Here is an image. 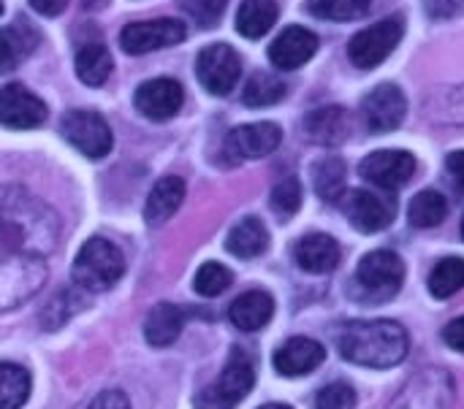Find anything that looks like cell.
Wrapping results in <instances>:
<instances>
[{"label": "cell", "mask_w": 464, "mask_h": 409, "mask_svg": "<svg viewBox=\"0 0 464 409\" xmlns=\"http://www.w3.org/2000/svg\"><path fill=\"white\" fill-rule=\"evenodd\" d=\"M343 358L367 369H392L411 353L408 331L394 320L348 323L337 339Z\"/></svg>", "instance_id": "cell-1"}, {"label": "cell", "mask_w": 464, "mask_h": 409, "mask_svg": "<svg viewBox=\"0 0 464 409\" xmlns=\"http://www.w3.org/2000/svg\"><path fill=\"white\" fill-rule=\"evenodd\" d=\"M122 274H125L122 250L114 242L101 239V236L87 239V244L79 250L73 261V282L90 293H103L114 288Z\"/></svg>", "instance_id": "cell-2"}, {"label": "cell", "mask_w": 464, "mask_h": 409, "mask_svg": "<svg viewBox=\"0 0 464 409\" xmlns=\"http://www.w3.org/2000/svg\"><path fill=\"white\" fill-rule=\"evenodd\" d=\"M256 385V366L253 358L242 350H234L228 364L223 366L220 377L209 383L198 396L196 409H234L239 407Z\"/></svg>", "instance_id": "cell-3"}, {"label": "cell", "mask_w": 464, "mask_h": 409, "mask_svg": "<svg viewBox=\"0 0 464 409\" xmlns=\"http://www.w3.org/2000/svg\"><path fill=\"white\" fill-rule=\"evenodd\" d=\"M405 280V263L392 250H375L362 258L356 269V285L362 299L367 301H386L400 293Z\"/></svg>", "instance_id": "cell-4"}, {"label": "cell", "mask_w": 464, "mask_h": 409, "mask_svg": "<svg viewBox=\"0 0 464 409\" xmlns=\"http://www.w3.org/2000/svg\"><path fill=\"white\" fill-rule=\"evenodd\" d=\"M405 35V19L402 16H389L381 19L364 30H359L351 43H348V57L356 68L362 71H372L378 68L402 41Z\"/></svg>", "instance_id": "cell-5"}, {"label": "cell", "mask_w": 464, "mask_h": 409, "mask_svg": "<svg viewBox=\"0 0 464 409\" xmlns=\"http://www.w3.org/2000/svg\"><path fill=\"white\" fill-rule=\"evenodd\" d=\"M454 377L443 369H424L394 396L389 409H451Z\"/></svg>", "instance_id": "cell-6"}, {"label": "cell", "mask_w": 464, "mask_h": 409, "mask_svg": "<svg viewBox=\"0 0 464 409\" xmlns=\"http://www.w3.org/2000/svg\"><path fill=\"white\" fill-rule=\"evenodd\" d=\"M65 141L79 149L84 157H103L111 152V128L109 122L98 114V111H90V109H73L63 117V125H60Z\"/></svg>", "instance_id": "cell-7"}, {"label": "cell", "mask_w": 464, "mask_h": 409, "mask_svg": "<svg viewBox=\"0 0 464 409\" xmlns=\"http://www.w3.org/2000/svg\"><path fill=\"white\" fill-rule=\"evenodd\" d=\"M46 280V266L35 255H16L0 261V312L14 309L33 293Z\"/></svg>", "instance_id": "cell-8"}, {"label": "cell", "mask_w": 464, "mask_h": 409, "mask_svg": "<svg viewBox=\"0 0 464 409\" xmlns=\"http://www.w3.org/2000/svg\"><path fill=\"white\" fill-rule=\"evenodd\" d=\"M196 76L209 95H231L242 76V60L228 43H209L198 52Z\"/></svg>", "instance_id": "cell-9"}, {"label": "cell", "mask_w": 464, "mask_h": 409, "mask_svg": "<svg viewBox=\"0 0 464 409\" xmlns=\"http://www.w3.org/2000/svg\"><path fill=\"white\" fill-rule=\"evenodd\" d=\"M185 35H188L185 22L163 16V19L125 24L120 33V43L128 54H147V52H158L166 46H177L185 41Z\"/></svg>", "instance_id": "cell-10"}, {"label": "cell", "mask_w": 464, "mask_h": 409, "mask_svg": "<svg viewBox=\"0 0 464 409\" xmlns=\"http://www.w3.org/2000/svg\"><path fill=\"white\" fill-rule=\"evenodd\" d=\"M408 114V98L397 84H381L375 87L364 103H362V117L370 133H392L405 122Z\"/></svg>", "instance_id": "cell-11"}, {"label": "cell", "mask_w": 464, "mask_h": 409, "mask_svg": "<svg viewBox=\"0 0 464 409\" xmlns=\"http://www.w3.org/2000/svg\"><path fill=\"white\" fill-rule=\"evenodd\" d=\"M362 176L381 190H400L416 174V157L405 149H381L362 160Z\"/></svg>", "instance_id": "cell-12"}, {"label": "cell", "mask_w": 464, "mask_h": 409, "mask_svg": "<svg viewBox=\"0 0 464 409\" xmlns=\"http://www.w3.org/2000/svg\"><path fill=\"white\" fill-rule=\"evenodd\" d=\"M46 103L22 84H5L0 90V125L14 130H30L44 125Z\"/></svg>", "instance_id": "cell-13"}, {"label": "cell", "mask_w": 464, "mask_h": 409, "mask_svg": "<svg viewBox=\"0 0 464 409\" xmlns=\"http://www.w3.org/2000/svg\"><path fill=\"white\" fill-rule=\"evenodd\" d=\"M283 141V130L275 122L239 125L226 136V152L234 160H258L275 152Z\"/></svg>", "instance_id": "cell-14"}, {"label": "cell", "mask_w": 464, "mask_h": 409, "mask_svg": "<svg viewBox=\"0 0 464 409\" xmlns=\"http://www.w3.org/2000/svg\"><path fill=\"white\" fill-rule=\"evenodd\" d=\"M318 52V35L307 27L291 24L285 27L269 46V60L272 65H277L280 71H296L302 68L307 60H313V54Z\"/></svg>", "instance_id": "cell-15"}, {"label": "cell", "mask_w": 464, "mask_h": 409, "mask_svg": "<svg viewBox=\"0 0 464 409\" xmlns=\"http://www.w3.org/2000/svg\"><path fill=\"white\" fill-rule=\"evenodd\" d=\"M348 220L356 231L362 233H378L392 225L394 220V204L386 195L370 193V190H356L345 201Z\"/></svg>", "instance_id": "cell-16"}, {"label": "cell", "mask_w": 464, "mask_h": 409, "mask_svg": "<svg viewBox=\"0 0 464 409\" xmlns=\"http://www.w3.org/2000/svg\"><path fill=\"white\" fill-rule=\"evenodd\" d=\"M185 92L179 87V81L174 79H152L144 81L136 95L133 103L139 109V114H144L147 119H169L182 109Z\"/></svg>", "instance_id": "cell-17"}, {"label": "cell", "mask_w": 464, "mask_h": 409, "mask_svg": "<svg viewBox=\"0 0 464 409\" xmlns=\"http://www.w3.org/2000/svg\"><path fill=\"white\" fill-rule=\"evenodd\" d=\"M326 358V347L310 337H294L283 342L275 353V369L283 377H304L318 369Z\"/></svg>", "instance_id": "cell-18"}, {"label": "cell", "mask_w": 464, "mask_h": 409, "mask_svg": "<svg viewBox=\"0 0 464 409\" xmlns=\"http://www.w3.org/2000/svg\"><path fill=\"white\" fill-rule=\"evenodd\" d=\"M343 250L337 244V239H332L329 233H310L302 236L294 247V261L299 263V269L310 271V274H329L340 266Z\"/></svg>", "instance_id": "cell-19"}, {"label": "cell", "mask_w": 464, "mask_h": 409, "mask_svg": "<svg viewBox=\"0 0 464 409\" xmlns=\"http://www.w3.org/2000/svg\"><path fill=\"white\" fill-rule=\"evenodd\" d=\"M275 315V301L266 290H247L239 299H234L228 309V320L239 331H261Z\"/></svg>", "instance_id": "cell-20"}, {"label": "cell", "mask_w": 464, "mask_h": 409, "mask_svg": "<svg viewBox=\"0 0 464 409\" xmlns=\"http://www.w3.org/2000/svg\"><path fill=\"white\" fill-rule=\"evenodd\" d=\"M38 46V30L27 19H16L14 24L0 30V73H11L30 52Z\"/></svg>", "instance_id": "cell-21"}, {"label": "cell", "mask_w": 464, "mask_h": 409, "mask_svg": "<svg viewBox=\"0 0 464 409\" xmlns=\"http://www.w3.org/2000/svg\"><path fill=\"white\" fill-rule=\"evenodd\" d=\"M185 201V182L179 176H163L155 182V187L147 195L144 204V220L147 225H163Z\"/></svg>", "instance_id": "cell-22"}, {"label": "cell", "mask_w": 464, "mask_h": 409, "mask_svg": "<svg viewBox=\"0 0 464 409\" xmlns=\"http://www.w3.org/2000/svg\"><path fill=\"white\" fill-rule=\"evenodd\" d=\"M182 326H185V312L177 304L160 301L150 309L144 320V339L152 347H169L179 339Z\"/></svg>", "instance_id": "cell-23"}, {"label": "cell", "mask_w": 464, "mask_h": 409, "mask_svg": "<svg viewBox=\"0 0 464 409\" xmlns=\"http://www.w3.org/2000/svg\"><path fill=\"white\" fill-rule=\"evenodd\" d=\"M304 136L315 144L334 147L348 136V114L343 106H324L304 117Z\"/></svg>", "instance_id": "cell-24"}, {"label": "cell", "mask_w": 464, "mask_h": 409, "mask_svg": "<svg viewBox=\"0 0 464 409\" xmlns=\"http://www.w3.org/2000/svg\"><path fill=\"white\" fill-rule=\"evenodd\" d=\"M266 247H269V231L258 217L239 220L226 239V250L237 258H245V261L258 258Z\"/></svg>", "instance_id": "cell-25"}, {"label": "cell", "mask_w": 464, "mask_h": 409, "mask_svg": "<svg viewBox=\"0 0 464 409\" xmlns=\"http://www.w3.org/2000/svg\"><path fill=\"white\" fill-rule=\"evenodd\" d=\"M277 14L280 8L275 0H242L237 11V30L245 38H261L275 27Z\"/></svg>", "instance_id": "cell-26"}, {"label": "cell", "mask_w": 464, "mask_h": 409, "mask_svg": "<svg viewBox=\"0 0 464 409\" xmlns=\"http://www.w3.org/2000/svg\"><path fill=\"white\" fill-rule=\"evenodd\" d=\"M73 65H76V76L84 84L101 87L109 79V73H111V54H109V49L103 43L90 41V43H84L76 52V62Z\"/></svg>", "instance_id": "cell-27"}, {"label": "cell", "mask_w": 464, "mask_h": 409, "mask_svg": "<svg viewBox=\"0 0 464 409\" xmlns=\"http://www.w3.org/2000/svg\"><path fill=\"white\" fill-rule=\"evenodd\" d=\"M30 375L19 364H0V409H22L30 399Z\"/></svg>", "instance_id": "cell-28"}, {"label": "cell", "mask_w": 464, "mask_h": 409, "mask_svg": "<svg viewBox=\"0 0 464 409\" xmlns=\"http://www.w3.org/2000/svg\"><path fill=\"white\" fill-rule=\"evenodd\" d=\"M446 214H449V204L446 195L438 190H421L419 195H413L408 206V220L413 228H435L446 220Z\"/></svg>", "instance_id": "cell-29"}, {"label": "cell", "mask_w": 464, "mask_h": 409, "mask_svg": "<svg viewBox=\"0 0 464 409\" xmlns=\"http://www.w3.org/2000/svg\"><path fill=\"white\" fill-rule=\"evenodd\" d=\"M345 176H348V174H345L343 157H334V155L324 157V160L313 168L315 193H318L324 201H329V204L340 201V198H343V190H345Z\"/></svg>", "instance_id": "cell-30"}, {"label": "cell", "mask_w": 464, "mask_h": 409, "mask_svg": "<svg viewBox=\"0 0 464 409\" xmlns=\"http://www.w3.org/2000/svg\"><path fill=\"white\" fill-rule=\"evenodd\" d=\"M285 98V81L272 76V73H253L245 84V92H242V100L245 106H253V109H264V106H272V103H280Z\"/></svg>", "instance_id": "cell-31"}, {"label": "cell", "mask_w": 464, "mask_h": 409, "mask_svg": "<svg viewBox=\"0 0 464 409\" xmlns=\"http://www.w3.org/2000/svg\"><path fill=\"white\" fill-rule=\"evenodd\" d=\"M464 288V261L446 258L430 274V293L435 299H451Z\"/></svg>", "instance_id": "cell-32"}, {"label": "cell", "mask_w": 464, "mask_h": 409, "mask_svg": "<svg viewBox=\"0 0 464 409\" xmlns=\"http://www.w3.org/2000/svg\"><path fill=\"white\" fill-rule=\"evenodd\" d=\"M370 11V0H307V14L329 22H351Z\"/></svg>", "instance_id": "cell-33"}, {"label": "cell", "mask_w": 464, "mask_h": 409, "mask_svg": "<svg viewBox=\"0 0 464 409\" xmlns=\"http://www.w3.org/2000/svg\"><path fill=\"white\" fill-rule=\"evenodd\" d=\"M231 280H234V277H231V271H228L223 263L209 261V263H204V266L196 271V277H193V290H196L198 296H204V299H215V296H220V293L228 290Z\"/></svg>", "instance_id": "cell-34"}, {"label": "cell", "mask_w": 464, "mask_h": 409, "mask_svg": "<svg viewBox=\"0 0 464 409\" xmlns=\"http://www.w3.org/2000/svg\"><path fill=\"white\" fill-rule=\"evenodd\" d=\"M269 204H272V209H275L280 217H291V214H296V212H299V206H302V185H299V179L285 176L283 182H277V185L272 187Z\"/></svg>", "instance_id": "cell-35"}, {"label": "cell", "mask_w": 464, "mask_h": 409, "mask_svg": "<svg viewBox=\"0 0 464 409\" xmlns=\"http://www.w3.org/2000/svg\"><path fill=\"white\" fill-rule=\"evenodd\" d=\"M430 114H432L438 122H464V84L449 90V92H440V95L432 100Z\"/></svg>", "instance_id": "cell-36"}, {"label": "cell", "mask_w": 464, "mask_h": 409, "mask_svg": "<svg viewBox=\"0 0 464 409\" xmlns=\"http://www.w3.org/2000/svg\"><path fill=\"white\" fill-rule=\"evenodd\" d=\"M359 402L351 383H329L318 391L315 409H353Z\"/></svg>", "instance_id": "cell-37"}, {"label": "cell", "mask_w": 464, "mask_h": 409, "mask_svg": "<svg viewBox=\"0 0 464 409\" xmlns=\"http://www.w3.org/2000/svg\"><path fill=\"white\" fill-rule=\"evenodd\" d=\"M179 5H182V11H185L190 19H196L201 27H215L218 19L223 16L228 0H179Z\"/></svg>", "instance_id": "cell-38"}, {"label": "cell", "mask_w": 464, "mask_h": 409, "mask_svg": "<svg viewBox=\"0 0 464 409\" xmlns=\"http://www.w3.org/2000/svg\"><path fill=\"white\" fill-rule=\"evenodd\" d=\"M84 409H130V402L122 391H103Z\"/></svg>", "instance_id": "cell-39"}, {"label": "cell", "mask_w": 464, "mask_h": 409, "mask_svg": "<svg viewBox=\"0 0 464 409\" xmlns=\"http://www.w3.org/2000/svg\"><path fill=\"white\" fill-rule=\"evenodd\" d=\"M443 339L451 350L464 353V318H454L446 328H443Z\"/></svg>", "instance_id": "cell-40"}, {"label": "cell", "mask_w": 464, "mask_h": 409, "mask_svg": "<svg viewBox=\"0 0 464 409\" xmlns=\"http://www.w3.org/2000/svg\"><path fill=\"white\" fill-rule=\"evenodd\" d=\"M446 166H449V174H451L454 185H457L459 190H464V149L451 152L449 160H446Z\"/></svg>", "instance_id": "cell-41"}, {"label": "cell", "mask_w": 464, "mask_h": 409, "mask_svg": "<svg viewBox=\"0 0 464 409\" xmlns=\"http://www.w3.org/2000/svg\"><path fill=\"white\" fill-rule=\"evenodd\" d=\"M30 5L44 16H57L68 8V0H30Z\"/></svg>", "instance_id": "cell-42"}, {"label": "cell", "mask_w": 464, "mask_h": 409, "mask_svg": "<svg viewBox=\"0 0 464 409\" xmlns=\"http://www.w3.org/2000/svg\"><path fill=\"white\" fill-rule=\"evenodd\" d=\"M261 409H294V407H288V404H264Z\"/></svg>", "instance_id": "cell-43"}, {"label": "cell", "mask_w": 464, "mask_h": 409, "mask_svg": "<svg viewBox=\"0 0 464 409\" xmlns=\"http://www.w3.org/2000/svg\"><path fill=\"white\" fill-rule=\"evenodd\" d=\"M462 236H464V217H462Z\"/></svg>", "instance_id": "cell-44"}, {"label": "cell", "mask_w": 464, "mask_h": 409, "mask_svg": "<svg viewBox=\"0 0 464 409\" xmlns=\"http://www.w3.org/2000/svg\"><path fill=\"white\" fill-rule=\"evenodd\" d=\"M0 14H3V3H0Z\"/></svg>", "instance_id": "cell-45"}]
</instances>
